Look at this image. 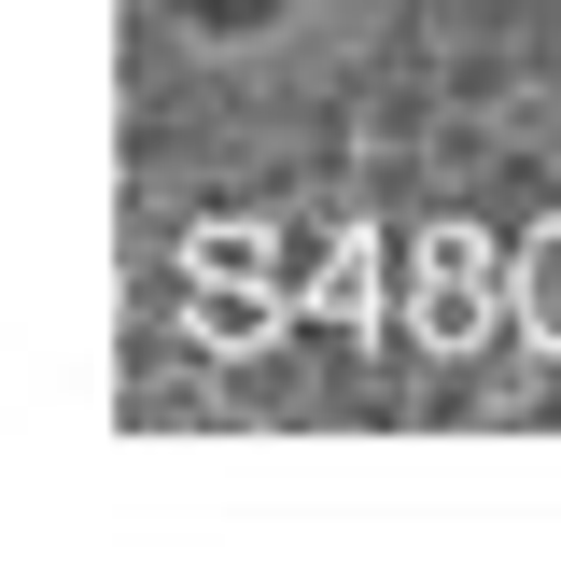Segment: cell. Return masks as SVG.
Masks as SVG:
<instances>
[{"mask_svg":"<svg viewBox=\"0 0 561 561\" xmlns=\"http://www.w3.org/2000/svg\"><path fill=\"white\" fill-rule=\"evenodd\" d=\"M548 0H113L127 169L267 197L379 140L449 57H491Z\"/></svg>","mask_w":561,"mask_h":561,"instance_id":"cell-1","label":"cell"}]
</instances>
